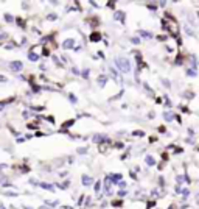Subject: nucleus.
<instances>
[{
	"label": "nucleus",
	"mask_w": 199,
	"mask_h": 209,
	"mask_svg": "<svg viewBox=\"0 0 199 209\" xmlns=\"http://www.w3.org/2000/svg\"><path fill=\"white\" fill-rule=\"evenodd\" d=\"M115 62H117V66L120 67V70H122V72L128 73V72L131 70V64H129V61H128L126 58H117V59H115Z\"/></svg>",
	"instance_id": "1"
},
{
	"label": "nucleus",
	"mask_w": 199,
	"mask_h": 209,
	"mask_svg": "<svg viewBox=\"0 0 199 209\" xmlns=\"http://www.w3.org/2000/svg\"><path fill=\"white\" fill-rule=\"evenodd\" d=\"M9 67H11V70H14V72H20L22 70V62L20 61H12L9 64Z\"/></svg>",
	"instance_id": "2"
},
{
	"label": "nucleus",
	"mask_w": 199,
	"mask_h": 209,
	"mask_svg": "<svg viewBox=\"0 0 199 209\" xmlns=\"http://www.w3.org/2000/svg\"><path fill=\"white\" fill-rule=\"evenodd\" d=\"M89 39H90L92 42H98L100 39H101V34H100L98 31H94V33H92V34L89 36Z\"/></svg>",
	"instance_id": "3"
},
{
	"label": "nucleus",
	"mask_w": 199,
	"mask_h": 209,
	"mask_svg": "<svg viewBox=\"0 0 199 209\" xmlns=\"http://www.w3.org/2000/svg\"><path fill=\"white\" fill-rule=\"evenodd\" d=\"M73 45H75V39H65V41L62 42L64 48H72Z\"/></svg>",
	"instance_id": "4"
},
{
	"label": "nucleus",
	"mask_w": 199,
	"mask_h": 209,
	"mask_svg": "<svg viewBox=\"0 0 199 209\" xmlns=\"http://www.w3.org/2000/svg\"><path fill=\"white\" fill-rule=\"evenodd\" d=\"M83 184L84 186H92L94 184V179H92L90 176H87V175H83Z\"/></svg>",
	"instance_id": "5"
},
{
	"label": "nucleus",
	"mask_w": 199,
	"mask_h": 209,
	"mask_svg": "<svg viewBox=\"0 0 199 209\" xmlns=\"http://www.w3.org/2000/svg\"><path fill=\"white\" fill-rule=\"evenodd\" d=\"M115 19H117V20H120V22H123V19H125V12H122V11L115 12Z\"/></svg>",
	"instance_id": "6"
},
{
	"label": "nucleus",
	"mask_w": 199,
	"mask_h": 209,
	"mask_svg": "<svg viewBox=\"0 0 199 209\" xmlns=\"http://www.w3.org/2000/svg\"><path fill=\"white\" fill-rule=\"evenodd\" d=\"M73 123H75V120H73V119H70V120H67V122H65V123H62L61 129H62V128H69V126H72Z\"/></svg>",
	"instance_id": "7"
},
{
	"label": "nucleus",
	"mask_w": 199,
	"mask_h": 209,
	"mask_svg": "<svg viewBox=\"0 0 199 209\" xmlns=\"http://www.w3.org/2000/svg\"><path fill=\"white\" fill-rule=\"evenodd\" d=\"M106 80H108V78H106L104 75H100V76H98V83H100V86H104V84H106Z\"/></svg>",
	"instance_id": "8"
},
{
	"label": "nucleus",
	"mask_w": 199,
	"mask_h": 209,
	"mask_svg": "<svg viewBox=\"0 0 199 209\" xmlns=\"http://www.w3.org/2000/svg\"><path fill=\"white\" fill-rule=\"evenodd\" d=\"M145 161H146L148 165H154V164H156V161L153 159V156H146V159H145Z\"/></svg>",
	"instance_id": "9"
},
{
	"label": "nucleus",
	"mask_w": 199,
	"mask_h": 209,
	"mask_svg": "<svg viewBox=\"0 0 199 209\" xmlns=\"http://www.w3.org/2000/svg\"><path fill=\"white\" fill-rule=\"evenodd\" d=\"M28 58H30V61H37V59H39V55H36V53H33V51H31V53L28 55Z\"/></svg>",
	"instance_id": "10"
},
{
	"label": "nucleus",
	"mask_w": 199,
	"mask_h": 209,
	"mask_svg": "<svg viewBox=\"0 0 199 209\" xmlns=\"http://www.w3.org/2000/svg\"><path fill=\"white\" fill-rule=\"evenodd\" d=\"M111 73H112V76L115 78L117 81H120V76H118V73H117V70H115V69H111Z\"/></svg>",
	"instance_id": "11"
},
{
	"label": "nucleus",
	"mask_w": 199,
	"mask_h": 209,
	"mask_svg": "<svg viewBox=\"0 0 199 209\" xmlns=\"http://www.w3.org/2000/svg\"><path fill=\"white\" fill-rule=\"evenodd\" d=\"M41 187H44L47 190H53V186L51 184H45V182H41Z\"/></svg>",
	"instance_id": "12"
},
{
	"label": "nucleus",
	"mask_w": 199,
	"mask_h": 209,
	"mask_svg": "<svg viewBox=\"0 0 199 209\" xmlns=\"http://www.w3.org/2000/svg\"><path fill=\"white\" fill-rule=\"evenodd\" d=\"M163 115H165V119H166V120H171V119H173V117H174V115L171 114V112H165Z\"/></svg>",
	"instance_id": "13"
},
{
	"label": "nucleus",
	"mask_w": 199,
	"mask_h": 209,
	"mask_svg": "<svg viewBox=\"0 0 199 209\" xmlns=\"http://www.w3.org/2000/svg\"><path fill=\"white\" fill-rule=\"evenodd\" d=\"M100 189H101V182L98 181V182H97V184H95V192L98 193V192H100Z\"/></svg>",
	"instance_id": "14"
},
{
	"label": "nucleus",
	"mask_w": 199,
	"mask_h": 209,
	"mask_svg": "<svg viewBox=\"0 0 199 209\" xmlns=\"http://www.w3.org/2000/svg\"><path fill=\"white\" fill-rule=\"evenodd\" d=\"M5 19H6V22H12V17L9 14H5Z\"/></svg>",
	"instance_id": "15"
},
{
	"label": "nucleus",
	"mask_w": 199,
	"mask_h": 209,
	"mask_svg": "<svg viewBox=\"0 0 199 209\" xmlns=\"http://www.w3.org/2000/svg\"><path fill=\"white\" fill-rule=\"evenodd\" d=\"M140 33H142V36H145V37H151V34L146 33V31H140Z\"/></svg>",
	"instance_id": "16"
},
{
	"label": "nucleus",
	"mask_w": 199,
	"mask_h": 209,
	"mask_svg": "<svg viewBox=\"0 0 199 209\" xmlns=\"http://www.w3.org/2000/svg\"><path fill=\"white\" fill-rule=\"evenodd\" d=\"M17 23L20 25V27H25V22H23L22 19H17Z\"/></svg>",
	"instance_id": "17"
},
{
	"label": "nucleus",
	"mask_w": 199,
	"mask_h": 209,
	"mask_svg": "<svg viewBox=\"0 0 199 209\" xmlns=\"http://www.w3.org/2000/svg\"><path fill=\"white\" fill-rule=\"evenodd\" d=\"M33 109H34V111H42L44 106H33Z\"/></svg>",
	"instance_id": "18"
},
{
	"label": "nucleus",
	"mask_w": 199,
	"mask_h": 209,
	"mask_svg": "<svg viewBox=\"0 0 199 209\" xmlns=\"http://www.w3.org/2000/svg\"><path fill=\"white\" fill-rule=\"evenodd\" d=\"M47 120H48L50 123H55V119H53V115H50V117H47Z\"/></svg>",
	"instance_id": "19"
},
{
	"label": "nucleus",
	"mask_w": 199,
	"mask_h": 209,
	"mask_svg": "<svg viewBox=\"0 0 199 209\" xmlns=\"http://www.w3.org/2000/svg\"><path fill=\"white\" fill-rule=\"evenodd\" d=\"M83 76H84V78H87V76H89V70H87V69L83 72Z\"/></svg>",
	"instance_id": "20"
},
{
	"label": "nucleus",
	"mask_w": 199,
	"mask_h": 209,
	"mask_svg": "<svg viewBox=\"0 0 199 209\" xmlns=\"http://www.w3.org/2000/svg\"><path fill=\"white\" fill-rule=\"evenodd\" d=\"M50 19L55 20V19H56V14H50V16H48V20H50Z\"/></svg>",
	"instance_id": "21"
},
{
	"label": "nucleus",
	"mask_w": 199,
	"mask_h": 209,
	"mask_svg": "<svg viewBox=\"0 0 199 209\" xmlns=\"http://www.w3.org/2000/svg\"><path fill=\"white\" fill-rule=\"evenodd\" d=\"M0 81H2V83H5V81H6V76H3V75H0Z\"/></svg>",
	"instance_id": "22"
},
{
	"label": "nucleus",
	"mask_w": 199,
	"mask_h": 209,
	"mask_svg": "<svg viewBox=\"0 0 199 209\" xmlns=\"http://www.w3.org/2000/svg\"><path fill=\"white\" fill-rule=\"evenodd\" d=\"M70 100H72V101H76V97H73V94H70Z\"/></svg>",
	"instance_id": "23"
}]
</instances>
